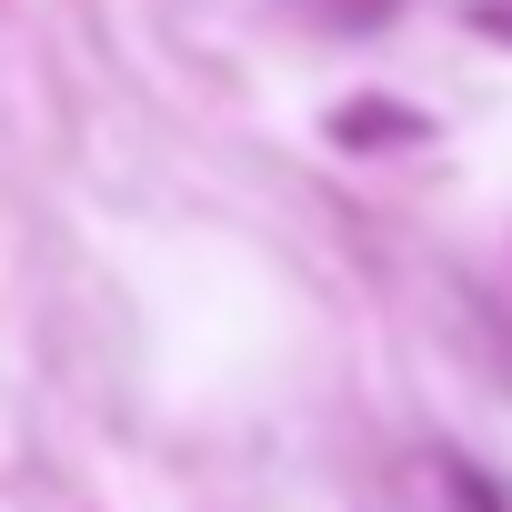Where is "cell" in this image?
<instances>
[{"label": "cell", "instance_id": "cell-1", "mask_svg": "<svg viewBox=\"0 0 512 512\" xmlns=\"http://www.w3.org/2000/svg\"><path fill=\"white\" fill-rule=\"evenodd\" d=\"M332 131H342V141H422V111H402V101H352V111H332Z\"/></svg>", "mask_w": 512, "mask_h": 512}]
</instances>
